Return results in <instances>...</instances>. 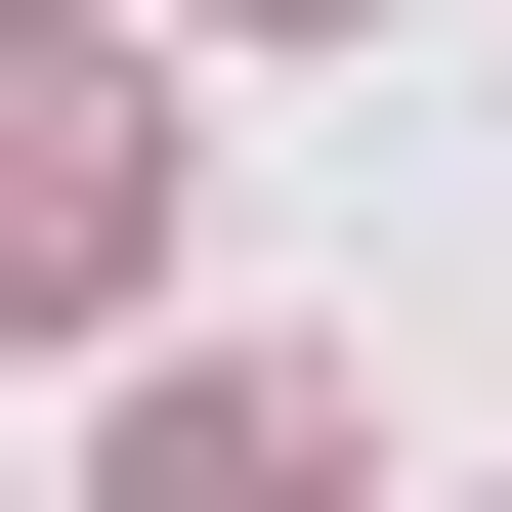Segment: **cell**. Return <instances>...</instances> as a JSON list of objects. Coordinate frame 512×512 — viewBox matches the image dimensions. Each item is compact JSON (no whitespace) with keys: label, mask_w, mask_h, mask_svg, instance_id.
<instances>
[{"label":"cell","mask_w":512,"mask_h":512,"mask_svg":"<svg viewBox=\"0 0 512 512\" xmlns=\"http://www.w3.org/2000/svg\"><path fill=\"white\" fill-rule=\"evenodd\" d=\"M128 256H171V43L128 0H0V342L128 299Z\"/></svg>","instance_id":"cell-1"},{"label":"cell","mask_w":512,"mask_h":512,"mask_svg":"<svg viewBox=\"0 0 512 512\" xmlns=\"http://www.w3.org/2000/svg\"><path fill=\"white\" fill-rule=\"evenodd\" d=\"M86 512H342V384H128Z\"/></svg>","instance_id":"cell-2"}]
</instances>
